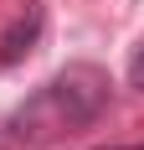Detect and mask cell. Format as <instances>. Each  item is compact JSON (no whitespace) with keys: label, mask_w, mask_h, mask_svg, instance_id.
I'll return each instance as SVG.
<instances>
[{"label":"cell","mask_w":144,"mask_h":150,"mask_svg":"<svg viewBox=\"0 0 144 150\" xmlns=\"http://www.w3.org/2000/svg\"><path fill=\"white\" fill-rule=\"evenodd\" d=\"M113 104V78L108 67L98 62H67L62 73H52L41 88L31 93L26 104H15V114L5 119L15 145H31V150H46V145H62L72 140L77 129L98 124Z\"/></svg>","instance_id":"obj_1"},{"label":"cell","mask_w":144,"mask_h":150,"mask_svg":"<svg viewBox=\"0 0 144 150\" xmlns=\"http://www.w3.org/2000/svg\"><path fill=\"white\" fill-rule=\"evenodd\" d=\"M41 21H46V11L31 0V5H26V16H21V21H15V26L0 36V67H15V62L26 57L31 47H36V36H41Z\"/></svg>","instance_id":"obj_2"},{"label":"cell","mask_w":144,"mask_h":150,"mask_svg":"<svg viewBox=\"0 0 144 150\" xmlns=\"http://www.w3.org/2000/svg\"><path fill=\"white\" fill-rule=\"evenodd\" d=\"M129 88H139V93H144V47L129 57Z\"/></svg>","instance_id":"obj_3"},{"label":"cell","mask_w":144,"mask_h":150,"mask_svg":"<svg viewBox=\"0 0 144 150\" xmlns=\"http://www.w3.org/2000/svg\"><path fill=\"white\" fill-rule=\"evenodd\" d=\"M129 150H144V145H129Z\"/></svg>","instance_id":"obj_4"}]
</instances>
